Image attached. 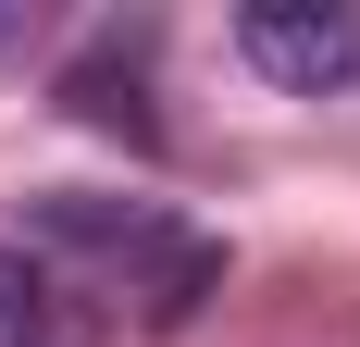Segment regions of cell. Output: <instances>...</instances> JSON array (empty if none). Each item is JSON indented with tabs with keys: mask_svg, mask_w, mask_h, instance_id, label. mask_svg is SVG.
Returning a JSON list of instances; mask_svg holds the SVG:
<instances>
[{
	"mask_svg": "<svg viewBox=\"0 0 360 347\" xmlns=\"http://www.w3.org/2000/svg\"><path fill=\"white\" fill-rule=\"evenodd\" d=\"M37 223H50V236H75V248H162V223H149V211H112V199H50Z\"/></svg>",
	"mask_w": 360,
	"mask_h": 347,
	"instance_id": "obj_5",
	"label": "cell"
},
{
	"mask_svg": "<svg viewBox=\"0 0 360 347\" xmlns=\"http://www.w3.org/2000/svg\"><path fill=\"white\" fill-rule=\"evenodd\" d=\"M63 100H75V124H100V137H162V124H149V100H137V74H112V63H75L63 74Z\"/></svg>",
	"mask_w": 360,
	"mask_h": 347,
	"instance_id": "obj_4",
	"label": "cell"
},
{
	"mask_svg": "<svg viewBox=\"0 0 360 347\" xmlns=\"http://www.w3.org/2000/svg\"><path fill=\"white\" fill-rule=\"evenodd\" d=\"M212 285H224V248L212 236H162V261H149V285H137V322L149 335H186Z\"/></svg>",
	"mask_w": 360,
	"mask_h": 347,
	"instance_id": "obj_2",
	"label": "cell"
},
{
	"mask_svg": "<svg viewBox=\"0 0 360 347\" xmlns=\"http://www.w3.org/2000/svg\"><path fill=\"white\" fill-rule=\"evenodd\" d=\"M236 50H249V74H274L286 100H335L360 74V13L348 0H249V13H236Z\"/></svg>",
	"mask_w": 360,
	"mask_h": 347,
	"instance_id": "obj_1",
	"label": "cell"
},
{
	"mask_svg": "<svg viewBox=\"0 0 360 347\" xmlns=\"http://www.w3.org/2000/svg\"><path fill=\"white\" fill-rule=\"evenodd\" d=\"M0 347H75L63 298H50V273H37L25 248H0Z\"/></svg>",
	"mask_w": 360,
	"mask_h": 347,
	"instance_id": "obj_3",
	"label": "cell"
}]
</instances>
